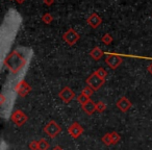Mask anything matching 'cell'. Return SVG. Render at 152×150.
<instances>
[{
	"label": "cell",
	"instance_id": "obj_9",
	"mask_svg": "<svg viewBox=\"0 0 152 150\" xmlns=\"http://www.w3.org/2000/svg\"><path fill=\"white\" fill-rule=\"evenodd\" d=\"M68 132L73 139H78L83 133V127L78 122H74L68 127Z\"/></svg>",
	"mask_w": 152,
	"mask_h": 150
},
{
	"label": "cell",
	"instance_id": "obj_2",
	"mask_svg": "<svg viewBox=\"0 0 152 150\" xmlns=\"http://www.w3.org/2000/svg\"><path fill=\"white\" fill-rule=\"evenodd\" d=\"M44 132L51 139L56 138L61 132V127L54 120H51L44 126Z\"/></svg>",
	"mask_w": 152,
	"mask_h": 150
},
{
	"label": "cell",
	"instance_id": "obj_23",
	"mask_svg": "<svg viewBox=\"0 0 152 150\" xmlns=\"http://www.w3.org/2000/svg\"><path fill=\"white\" fill-rule=\"evenodd\" d=\"M28 147L30 150H39V141H36V140L30 141L28 144Z\"/></svg>",
	"mask_w": 152,
	"mask_h": 150
},
{
	"label": "cell",
	"instance_id": "obj_11",
	"mask_svg": "<svg viewBox=\"0 0 152 150\" xmlns=\"http://www.w3.org/2000/svg\"><path fill=\"white\" fill-rule=\"evenodd\" d=\"M116 105H117V108L121 110V112L126 113V112H128L129 108H131V105H132V104H131L130 100H129L128 98L123 96V97L119 98V99L117 100Z\"/></svg>",
	"mask_w": 152,
	"mask_h": 150
},
{
	"label": "cell",
	"instance_id": "obj_10",
	"mask_svg": "<svg viewBox=\"0 0 152 150\" xmlns=\"http://www.w3.org/2000/svg\"><path fill=\"white\" fill-rule=\"evenodd\" d=\"M87 23L91 28L96 29V28H98L102 24V18L97 13H93L88 17Z\"/></svg>",
	"mask_w": 152,
	"mask_h": 150
},
{
	"label": "cell",
	"instance_id": "obj_3",
	"mask_svg": "<svg viewBox=\"0 0 152 150\" xmlns=\"http://www.w3.org/2000/svg\"><path fill=\"white\" fill-rule=\"evenodd\" d=\"M79 39H80V36L75 29L73 28H69L65 34H63V40L66 44H68L69 46H73L76 43L78 42Z\"/></svg>",
	"mask_w": 152,
	"mask_h": 150
},
{
	"label": "cell",
	"instance_id": "obj_27",
	"mask_svg": "<svg viewBox=\"0 0 152 150\" xmlns=\"http://www.w3.org/2000/svg\"><path fill=\"white\" fill-rule=\"evenodd\" d=\"M52 150H64V149L61 147V146H54V147L52 148Z\"/></svg>",
	"mask_w": 152,
	"mask_h": 150
},
{
	"label": "cell",
	"instance_id": "obj_4",
	"mask_svg": "<svg viewBox=\"0 0 152 150\" xmlns=\"http://www.w3.org/2000/svg\"><path fill=\"white\" fill-rule=\"evenodd\" d=\"M86 83H87V86H89L90 88H92L94 91H97V90H99L100 88L104 85L105 80L102 79L101 77L98 76L95 72H93V73H92L91 75L87 78Z\"/></svg>",
	"mask_w": 152,
	"mask_h": 150
},
{
	"label": "cell",
	"instance_id": "obj_8",
	"mask_svg": "<svg viewBox=\"0 0 152 150\" xmlns=\"http://www.w3.org/2000/svg\"><path fill=\"white\" fill-rule=\"evenodd\" d=\"M58 97L63 100L64 103H69L75 98V93L70 87H65L58 93Z\"/></svg>",
	"mask_w": 152,
	"mask_h": 150
},
{
	"label": "cell",
	"instance_id": "obj_18",
	"mask_svg": "<svg viewBox=\"0 0 152 150\" xmlns=\"http://www.w3.org/2000/svg\"><path fill=\"white\" fill-rule=\"evenodd\" d=\"M42 21L44 22L45 24H50L51 22L53 21L52 15H51V14H49V13L44 14V15H43V17H42Z\"/></svg>",
	"mask_w": 152,
	"mask_h": 150
},
{
	"label": "cell",
	"instance_id": "obj_16",
	"mask_svg": "<svg viewBox=\"0 0 152 150\" xmlns=\"http://www.w3.org/2000/svg\"><path fill=\"white\" fill-rule=\"evenodd\" d=\"M96 108H97V112L98 113L102 114V113L105 112V110L107 108H106V104L104 103L103 101H98V102H96Z\"/></svg>",
	"mask_w": 152,
	"mask_h": 150
},
{
	"label": "cell",
	"instance_id": "obj_20",
	"mask_svg": "<svg viewBox=\"0 0 152 150\" xmlns=\"http://www.w3.org/2000/svg\"><path fill=\"white\" fill-rule=\"evenodd\" d=\"M89 100H91V99H90V97H88V96L83 95V93H81L80 95H79L78 97H77V101H78L79 103L81 104V105H83L85 103H87V102L89 101Z\"/></svg>",
	"mask_w": 152,
	"mask_h": 150
},
{
	"label": "cell",
	"instance_id": "obj_22",
	"mask_svg": "<svg viewBox=\"0 0 152 150\" xmlns=\"http://www.w3.org/2000/svg\"><path fill=\"white\" fill-rule=\"evenodd\" d=\"M81 93H83V95L88 96V97H91V96L93 95V93H94V90L92 89V88H90L89 86H87V87L83 88V89Z\"/></svg>",
	"mask_w": 152,
	"mask_h": 150
},
{
	"label": "cell",
	"instance_id": "obj_21",
	"mask_svg": "<svg viewBox=\"0 0 152 150\" xmlns=\"http://www.w3.org/2000/svg\"><path fill=\"white\" fill-rule=\"evenodd\" d=\"M95 73L97 74V75H98L99 77H101L102 79H104V80H105L107 73H106V71L103 69V68H99V69H97V70L95 71Z\"/></svg>",
	"mask_w": 152,
	"mask_h": 150
},
{
	"label": "cell",
	"instance_id": "obj_15",
	"mask_svg": "<svg viewBox=\"0 0 152 150\" xmlns=\"http://www.w3.org/2000/svg\"><path fill=\"white\" fill-rule=\"evenodd\" d=\"M49 149V143L47 140L41 139L39 141V150H48Z\"/></svg>",
	"mask_w": 152,
	"mask_h": 150
},
{
	"label": "cell",
	"instance_id": "obj_29",
	"mask_svg": "<svg viewBox=\"0 0 152 150\" xmlns=\"http://www.w3.org/2000/svg\"><path fill=\"white\" fill-rule=\"evenodd\" d=\"M151 17H152V14H151Z\"/></svg>",
	"mask_w": 152,
	"mask_h": 150
},
{
	"label": "cell",
	"instance_id": "obj_14",
	"mask_svg": "<svg viewBox=\"0 0 152 150\" xmlns=\"http://www.w3.org/2000/svg\"><path fill=\"white\" fill-rule=\"evenodd\" d=\"M101 42L103 43L104 45L108 46V45H110L113 42H114V39H113V37L110 36V34H104L101 38Z\"/></svg>",
	"mask_w": 152,
	"mask_h": 150
},
{
	"label": "cell",
	"instance_id": "obj_24",
	"mask_svg": "<svg viewBox=\"0 0 152 150\" xmlns=\"http://www.w3.org/2000/svg\"><path fill=\"white\" fill-rule=\"evenodd\" d=\"M44 1V3L46 5H48V7H50V5H52L53 3H54V0H43Z\"/></svg>",
	"mask_w": 152,
	"mask_h": 150
},
{
	"label": "cell",
	"instance_id": "obj_28",
	"mask_svg": "<svg viewBox=\"0 0 152 150\" xmlns=\"http://www.w3.org/2000/svg\"><path fill=\"white\" fill-rule=\"evenodd\" d=\"M15 1L18 3V4H22V3H24V1H25V0H15Z\"/></svg>",
	"mask_w": 152,
	"mask_h": 150
},
{
	"label": "cell",
	"instance_id": "obj_6",
	"mask_svg": "<svg viewBox=\"0 0 152 150\" xmlns=\"http://www.w3.org/2000/svg\"><path fill=\"white\" fill-rule=\"evenodd\" d=\"M104 61H105V64L110 68V69L115 70L122 64L123 59L121 55L117 54V53H110V54L106 55Z\"/></svg>",
	"mask_w": 152,
	"mask_h": 150
},
{
	"label": "cell",
	"instance_id": "obj_19",
	"mask_svg": "<svg viewBox=\"0 0 152 150\" xmlns=\"http://www.w3.org/2000/svg\"><path fill=\"white\" fill-rule=\"evenodd\" d=\"M110 137H112L113 145H115V144H117L118 142H120V140H121V135H119L117 131H113V132H110Z\"/></svg>",
	"mask_w": 152,
	"mask_h": 150
},
{
	"label": "cell",
	"instance_id": "obj_26",
	"mask_svg": "<svg viewBox=\"0 0 152 150\" xmlns=\"http://www.w3.org/2000/svg\"><path fill=\"white\" fill-rule=\"evenodd\" d=\"M147 70H148V72H149L150 74H152V63L147 67Z\"/></svg>",
	"mask_w": 152,
	"mask_h": 150
},
{
	"label": "cell",
	"instance_id": "obj_12",
	"mask_svg": "<svg viewBox=\"0 0 152 150\" xmlns=\"http://www.w3.org/2000/svg\"><path fill=\"white\" fill-rule=\"evenodd\" d=\"M83 110L88 115H93L95 112H97V108H96V103L92 100H89L87 103H85L83 105H81Z\"/></svg>",
	"mask_w": 152,
	"mask_h": 150
},
{
	"label": "cell",
	"instance_id": "obj_7",
	"mask_svg": "<svg viewBox=\"0 0 152 150\" xmlns=\"http://www.w3.org/2000/svg\"><path fill=\"white\" fill-rule=\"evenodd\" d=\"M15 91L17 92L20 97H26L31 92V87L26 80H21L16 85Z\"/></svg>",
	"mask_w": 152,
	"mask_h": 150
},
{
	"label": "cell",
	"instance_id": "obj_25",
	"mask_svg": "<svg viewBox=\"0 0 152 150\" xmlns=\"http://www.w3.org/2000/svg\"><path fill=\"white\" fill-rule=\"evenodd\" d=\"M0 99H1L0 104H1V105H3V104H4V102H5V97H4V95H3V94H1V96H0Z\"/></svg>",
	"mask_w": 152,
	"mask_h": 150
},
{
	"label": "cell",
	"instance_id": "obj_1",
	"mask_svg": "<svg viewBox=\"0 0 152 150\" xmlns=\"http://www.w3.org/2000/svg\"><path fill=\"white\" fill-rule=\"evenodd\" d=\"M26 64V59L19 50H14L9 56L5 59L4 65L11 71L12 74H17L24 68Z\"/></svg>",
	"mask_w": 152,
	"mask_h": 150
},
{
	"label": "cell",
	"instance_id": "obj_5",
	"mask_svg": "<svg viewBox=\"0 0 152 150\" xmlns=\"http://www.w3.org/2000/svg\"><path fill=\"white\" fill-rule=\"evenodd\" d=\"M11 120L17 126H22L24 125L28 120V117L23 110H16L15 112H13V114L11 115Z\"/></svg>",
	"mask_w": 152,
	"mask_h": 150
},
{
	"label": "cell",
	"instance_id": "obj_17",
	"mask_svg": "<svg viewBox=\"0 0 152 150\" xmlns=\"http://www.w3.org/2000/svg\"><path fill=\"white\" fill-rule=\"evenodd\" d=\"M102 142H103V144H104V145H106V146L113 145V141H112V137H110V133H105V135L102 137Z\"/></svg>",
	"mask_w": 152,
	"mask_h": 150
},
{
	"label": "cell",
	"instance_id": "obj_13",
	"mask_svg": "<svg viewBox=\"0 0 152 150\" xmlns=\"http://www.w3.org/2000/svg\"><path fill=\"white\" fill-rule=\"evenodd\" d=\"M103 54H104L103 51H102V49L100 48V47H94V48L90 51V56L96 61H99V59L103 56Z\"/></svg>",
	"mask_w": 152,
	"mask_h": 150
}]
</instances>
